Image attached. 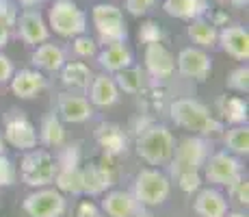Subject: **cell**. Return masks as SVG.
<instances>
[{
    "instance_id": "6da1fadb",
    "label": "cell",
    "mask_w": 249,
    "mask_h": 217,
    "mask_svg": "<svg viewBox=\"0 0 249 217\" xmlns=\"http://www.w3.org/2000/svg\"><path fill=\"white\" fill-rule=\"evenodd\" d=\"M169 115L176 126L191 130L199 137H217L223 133V124L210 113L204 102L195 98H178L169 104Z\"/></svg>"
},
{
    "instance_id": "7a4b0ae2",
    "label": "cell",
    "mask_w": 249,
    "mask_h": 217,
    "mask_svg": "<svg viewBox=\"0 0 249 217\" xmlns=\"http://www.w3.org/2000/svg\"><path fill=\"white\" fill-rule=\"evenodd\" d=\"M176 137L167 126L162 124H150L141 130L137 139V154L141 161H145L150 167L169 165L174 157Z\"/></svg>"
},
{
    "instance_id": "3957f363",
    "label": "cell",
    "mask_w": 249,
    "mask_h": 217,
    "mask_svg": "<svg viewBox=\"0 0 249 217\" xmlns=\"http://www.w3.org/2000/svg\"><path fill=\"white\" fill-rule=\"evenodd\" d=\"M48 28L50 33H56L59 37L74 39L78 35H85L89 26V18L74 0H54L48 9Z\"/></svg>"
},
{
    "instance_id": "277c9868",
    "label": "cell",
    "mask_w": 249,
    "mask_h": 217,
    "mask_svg": "<svg viewBox=\"0 0 249 217\" xmlns=\"http://www.w3.org/2000/svg\"><path fill=\"white\" fill-rule=\"evenodd\" d=\"M91 22L98 33V43L111 46L128 39V26L124 20V11L113 2H98L91 9Z\"/></svg>"
},
{
    "instance_id": "5b68a950",
    "label": "cell",
    "mask_w": 249,
    "mask_h": 217,
    "mask_svg": "<svg viewBox=\"0 0 249 217\" xmlns=\"http://www.w3.org/2000/svg\"><path fill=\"white\" fill-rule=\"evenodd\" d=\"M59 172L56 158L48 150H28L20 158V178L24 185L31 189H41L50 187L54 182V176Z\"/></svg>"
},
{
    "instance_id": "8992f818",
    "label": "cell",
    "mask_w": 249,
    "mask_h": 217,
    "mask_svg": "<svg viewBox=\"0 0 249 217\" xmlns=\"http://www.w3.org/2000/svg\"><path fill=\"white\" fill-rule=\"evenodd\" d=\"M171 194V180L159 167H145L137 174L132 196L139 206H160Z\"/></svg>"
},
{
    "instance_id": "52a82bcc",
    "label": "cell",
    "mask_w": 249,
    "mask_h": 217,
    "mask_svg": "<svg viewBox=\"0 0 249 217\" xmlns=\"http://www.w3.org/2000/svg\"><path fill=\"white\" fill-rule=\"evenodd\" d=\"M206 158H208V143L199 135H189V137L180 139L174 148V157H171V172L178 176L182 172H202Z\"/></svg>"
},
{
    "instance_id": "ba28073f",
    "label": "cell",
    "mask_w": 249,
    "mask_h": 217,
    "mask_svg": "<svg viewBox=\"0 0 249 217\" xmlns=\"http://www.w3.org/2000/svg\"><path fill=\"white\" fill-rule=\"evenodd\" d=\"M2 139L7 146L16 148L18 152L35 150L39 137H37V128L22 111H9L2 124Z\"/></svg>"
},
{
    "instance_id": "9c48e42d",
    "label": "cell",
    "mask_w": 249,
    "mask_h": 217,
    "mask_svg": "<svg viewBox=\"0 0 249 217\" xmlns=\"http://www.w3.org/2000/svg\"><path fill=\"white\" fill-rule=\"evenodd\" d=\"M22 209L28 217H63L68 211V200L54 187H41L24 197Z\"/></svg>"
},
{
    "instance_id": "30bf717a",
    "label": "cell",
    "mask_w": 249,
    "mask_h": 217,
    "mask_svg": "<svg viewBox=\"0 0 249 217\" xmlns=\"http://www.w3.org/2000/svg\"><path fill=\"white\" fill-rule=\"evenodd\" d=\"M202 170H204V176H202L204 180L213 182V185H219V187L232 185L234 180H238V178L243 176L241 158L226 152V150L208 154Z\"/></svg>"
},
{
    "instance_id": "8fae6325",
    "label": "cell",
    "mask_w": 249,
    "mask_h": 217,
    "mask_svg": "<svg viewBox=\"0 0 249 217\" xmlns=\"http://www.w3.org/2000/svg\"><path fill=\"white\" fill-rule=\"evenodd\" d=\"M176 70L184 79L202 83L213 72V57L208 55V50H202V48H195V46L182 48L178 52V59H176Z\"/></svg>"
},
{
    "instance_id": "7c38bea8",
    "label": "cell",
    "mask_w": 249,
    "mask_h": 217,
    "mask_svg": "<svg viewBox=\"0 0 249 217\" xmlns=\"http://www.w3.org/2000/svg\"><path fill=\"white\" fill-rule=\"evenodd\" d=\"M18 37L26 46H39L50 39V28H48L46 18L41 16L39 9H24L18 16Z\"/></svg>"
},
{
    "instance_id": "4fadbf2b",
    "label": "cell",
    "mask_w": 249,
    "mask_h": 217,
    "mask_svg": "<svg viewBox=\"0 0 249 217\" xmlns=\"http://www.w3.org/2000/svg\"><path fill=\"white\" fill-rule=\"evenodd\" d=\"M56 115L63 124H85L93 118V107L85 96L63 91L56 98Z\"/></svg>"
},
{
    "instance_id": "5bb4252c",
    "label": "cell",
    "mask_w": 249,
    "mask_h": 217,
    "mask_svg": "<svg viewBox=\"0 0 249 217\" xmlns=\"http://www.w3.org/2000/svg\"><path fill=\"white\" fill-rule=\"evenodd\" d=\"M143 63H145V74L152 79L167 80L176 72V57L165 43H150L143 50Z\"/></svg>"
},
{
    "instance_id": "9a60e30c",
    "label": "cell",
    "mask_w": 249,
    "mask_h": 217,
    "mask_svg": "<svg viewBox=\"0 0 249 217\" xmlns=\"http://www.w3.org/2000/svg\"><path fill=\"white\" fill-rule=\"evenodd\" d=\"M11 94L20 100H33L48 87V80L44 72L35 70V67H24V70H16L9 80Z\"/></svg>"
},
{
    "instance_id": "2e32d148",
    "label": "cell",
    "mask_w": 249,
    "mask_h": 217,
    "mask_svg": "<svg viewBox=\"0 0 249 217\" xmlns=\"http://www.w3.org/2000/svg\"><path fill=\"white\" fill-rule=\"evenodd\" d=\"M83 174V196H102L113 185V170L111 165L104 163H89V165L80 167Z\"/></svg>"
},
{
    "instance_id": "e0dca14e",
    "label": "cell",
    "mask_w": 249,
    "mask_h": 217,
    "mask_svg": "<svg viewBox=\"0 0 249 217\" xmlns=\"http://www.w3.org/2000/svg\"><path fill=\"white\" fill-rule=\"evenodd\" d=\"M98 63L107 74H117V72L126 70V67L135 65V55L128 48L126 41L122 43H111V46H104L102 50H98Z\"/></svg>"
},
{
    "instance_id": "ac0fdd59",
    "label": "cell",
    "mask_w": 249,
    "mask_h": 217,
    "mask_svg": "<svg viewBox=\"0 0 249 217\" xmlns=\"http://www.w3.org/2000/svg\"><path fill=\"white\" fill-rule=\"evenodd\" d=\"M89 102L91 107H100V109H108L113 107V104L119 102V94L122 91L117 89V85H115L113 76L107 74V72H102V74H95L93 79H91V85H89Z\"/></svg>"
},
{
    "instance_id": "d6986e66",
    "label": "cell",
    "mask_w": 249,
    "mask_h": 217,
    "mask_svg": "<svg viewBox=\"0 0 249 217\" xmlns=\"http://www.w3.org/2000/svg\"><path fill=\"white\" fill-rule=\"evenodd\" d=\"M228 57L236 61L249 59V33L245 26H226L219 31V43Z\"/></svg>"
},
{
    "instance_id": "ffe728a7",
    "label": "cell",
    "mask_w": 249,
    "mask_h": 217,
    "mask_svg": "<svg viewBox=\"0 0 249 217\" xmlns=\"http://www.w3.org/2000/svg\"><path fill=\"white\" fill-rule=\"evenodd\" d=\"M193 211L199 217H226L228 215V197L214 187H202L195 194Z\"/></svg>"
},
{
    "instance_id": "44dd1931",
    "label": "cell",
    "mask_w": 249,
    "mask_h": 217,
    "mask_svg": "<svg viewBox=\"0 0 249 217\" xmlns=\"http://www.w3.org/2000/svg\"><path fill=\"white\" fill-rule=\"evenodd\" d=\"M100 211L108 217H135L139 213V202L135 200L132 191L113 189L102 197Z\"/></svg>"
},
{
    "instance_id": "7402d4cb",
    "label": "cell",
    "mask_w": 249,
    "mask_h": 217,
    "mask_svg": "<svg viewBox=\"0 0 249 217\" xmlns=\"http://www.w3.org/2000/svg\"><path fill=\"white\" fill-rule=\"evenodd\" d=\"M65 50L59 46V43H39V46H35V50H33L31 55V63L35 65V70L39 72H59L61 67L65 65Z\"/></svg>"
},
{
    "instance_id": "603a6c76",
    "label": "cell",
    "mask_w": 249,
    "mask_h": 217,
    "mask_svg": "<svg viewBox=\"0 0 249 217\" xmlns=\"http://www.w3.org/2000/svg\"><path fill=\"white\" fill-rule=\"evenodd\" d=\"M59 72H61V83H63V87H68L71 94L87 91L91 79H93L91 67L83 63V61H65V65Z\"/></svg>"
},
{
    "instance_id": "cb8c5ba5",
    "label": "cell",
    "mask_w": 249,
    "mask_h": 217,
    "mask_svg": "<svg viewBox=\"0 0 249 217\" xmlns=\"http://www.w3.org/2000/svg\"><path fill=\"white\" fill-rule=\"evenodd\" d=\"M186 35L195 43V48H202V50H213L219 43V28L208 18L191 20L189 26H186Z\"/></svg>"
},
{
    "instance_id": "d4e9b609",
    "label": "cell",
    "mask_w": 249,
    "mask_h": 217,
    "mask_svg": "<svg viewBox=\"0 0 249 217\" xmlns=\"http://www.w3.org/2000/svg\"><path fill=\"white\" fill-rule=\"evenodd\" d=\"M162 9L167 16L176 18V20L191 22L206 16L208 0H162Z\"/></svg>"
},
{
    "instance_id": "484cf974",
    "label": "cell",
    "mask_w": 249,
    "mask_h": 217,
    "mask_svg": "<svg viewBox=\"0 0 249 217\" xmlns=\"http://www.w3.org/2000/svg\"><path fill=\"white\" fill-rule=\"evenodd\" d=\"M39 143H44L46 148H61L65 146V124L59 119V115L52 111L41 119V126L37 130Z\"/></svg>"
},
{
    "instance_id": "4316f807",
    "label": "cell",
    "mask_w": 249,
    "mask_h": 217,
    "mask_svg": "<svg viewBox=\"0 0 249 217\" xmlns=\"http://www.w3.org/2000/svg\"><path fill=\"white\" fill-rule=\"evenodd\" d=\"M219 113L232 126H238V124H247V100L243 96H221L217 102Z\"/></svg>"
},
{
    "instance_id": "83f0119b",
    "label": "cell",
    "mask_w": 249,
    "mask_h": 217,
    "mask_svg": "<svg viewBox=\"0 0 249 217\" xmlns=\"http://www.w3.org/2000/svg\"><path fill=\"white\" fill-rule=\"evenodd\" d=\"M111 76H113L115 85H117V89L124 91V94H130V96L141 94L143 87L147 83L145 70H141V67H137V65H130V67H126V70L117 72V74H111Z\"/></svg>"
},
{
    "instance_id": "f1b7e54d",
    "label": "cell",
    "mask_w": 249,
    "mask_h": 217,
    "mask_svg": "<svg viewBox=\"0 0 249 217\" xmlns=\"http://www.w3.org/2000/svg\"><path fill=\"white\" fill-rule=\"evenodd\" d=\"M54 189L63 196H83V174L80 167H65L54 176Z\"/></svg>"
},
{
    "instance_id": "f546056e",
    "label": "cell",
    "mask_w": 249,
    "mask_h": 217,
    "mask_svg": "<svg viewBox=\"0 0 249 217\" xmlns=\"http://www.w3.org/2000/svg\"><path fill=\"white\" fill-rule=\"evenodd\" d=\"M223 143L230 154L234 157H247L249 154V128L247 124H238V126H232L223 133Z\"/></svg>"
},
{
    "instance_id": "4dcf8cb0",
    "label": "cell",
    "mask_w": 249,
    "mask_h": 217,
    "mask_svg": "<svg viewBox=\"0 0 249 217\" xmlns=\"http://www.w3.org/2000/svg\"><path fill=\"white\" fill-rule=\"evenodd\" d=\"M98 141L104 148L107 157H115V154H122L126 150V137L113 124H104V126L98 128Z\"/></svg>"
},
{
    "instance_id": "1f68e13d",
    "label": "cell",
    "mask_w": 249,
    "mask_h": 217,
    "mask_svg": "<svg viewBox=\"0 0 249 217\" xmlns=\"http://www.w3.org/2000/svg\"><path fill=\"white\" fill-rule=\"evenodd\" d=\"M226 87L230 91H236V94H247L249 91V67H247V63L234 67V70L230 72L228 79H226Z\"/></svg>"
},
{
    "instance_id": "d6a6232c",
    "label": "cell",
    "mask_w": 249,
    "mask_h": 217,
    "mask_svg": "<svg viewBox=\"0 0 249 217\" xmlns=\"http://www.w3.org/2000/svg\"><path fill=\"white\" fill-rule=\"evenodd\" d=\"M162 37H165V31L156 20H145L139 26V39H141L145 46L150 43H162Z\"/></svg>"
},
{
    "instance_id": "836d02e7",
    "label": "cell",
    "mask_w": 249,
    "mask_h": 217,
    "mask_svg": "<svg viewBox=\"0 0 249 217\" xmlns=\"http://www.w3.org/2000/svg\"><path fill=\"white\" fill-rule=\"evenodd\" d=\"M98 46L100 43L93 39L91 35H78L71 39V48H74L76 57H80V59H89V57H95L98 55Z\"/></svg>"
},
{
    "instance_id": "e575fe53",
    "label": "cell",
    "mask_w": 249,
    "mask_h": 217,
    "mask_svg": "<svg viewBox=\"0 0 249 217\" xmlns=\"http://www.w3.org/2000/svg\"><path fill=\"white\" fill-rule=\"evenodd\" d=\"M18 182V167L7 154H0V189L13 187Z\"/></svg>"
},
{
    "instance_id": "d590c367",
    "label": "cell",
    "mask_w": 249,
    "mask_h": 217,
    "mask_svg": "<svg viewBox=\"0 0 249 217\" xmlns=\"http://www.w3.org/2000/svg\"><path fill=\"white\" fill-rule=\"evenodd\" d=\"M176 178H178V187L184 194H197L204 185L202 172H182Z\"/></svg>"
},
{
    "instance_id": "8d00e7d4",
    "label": "cell",
    "mask_w": 249,
    "mask_h": 217,
    "mask_svg": "<svg viewBox=\"0 0 249 217\" xmlns=\"http://www.w3.org/2000/svg\"><path fill=\"white\" fill-rule=\"evenodd\" d=\"M228 196L230 200H234L238 206L249 204V182L245 176H241L238 180H234L232 185H228Z\"/></svg>"
},
{
    "instance_id": "74e56055",
    "label": "cell",
    "mask_w": 249,
    "mask_h": 217,
    "mask_svg": "<svg viewBox=\"0 0 249 217\" xmlns=\"http://www.w3.org/2000/svg\"><path fill=\"white\" fill-rule=\"evenodd\" d=\"M59 158H56V165L59 170H65V167H80V148L78 143H71V146H61Z\"/></svg>"
},
{
    "instance_id": "f35d334b",
    "label": "cell",
    "mask_w": 249,
    "mask_h": 217,
    "mask_svg": "<svg viewBox=\"0 0 249 217\" xmlns=\"http://www.w3.org/2000/svg\"><path fill=\"white\" fill-rule=\"evenodd\" d=\"M156 2H160V0H126V11L135 18H141L147 16L156 7Z\"/></svg>"
},
{
    "instance_id": "ab89813d",
    "label": "cell",
    "mask_w": 249,
    "mask_h": 217,
    "mask_svg": "<svg viewBox=\"0 0 249 217\" xmlns=\"http://www.w3.org/2000/svg\"><path fill=\"white\" fill-rule=\"evenodd\" d=\"M18 16H20V13H18L16 4H13L11 0H0V22H2L4 26H9V28L16 26Z\"/></svg>"
},
{
    "instance_id": "60d3db41",
    "label": "cell",
    "mask_w": 249,
    "mask_h": 217,
    "mask_svg": "<svg viewBox=\"0 0 249 217\" xmlns=\"http://www.w3.org/2000/svg\"><path fill=\"white\" fill-rule=\"evenodd\" d=\"M13 72H16V65H13V61L9 59L4 52H0V85H9Z\"/></svg>"
},
{
    "instance_id": "b9f144b4",
    "label": "cell",
    "mask_w": 249,
    "mask_h": 217,
    "mask_svg": "<svg viewBox=\"0 0 249 217\" xmlns=\"http://www.w3.org/2000/svg\"><path fill=\"white\" fill-rule=\"evenodd\" d=\"M76 217H102V211L91 200H83L78 204V209H76Z\"/></svg>"
},
{
    "instance_id": "7bdbcfd3",
    "label": "cell",
    "mask_w": 249,
    "mask_h": 217,
    "mask_svg": "<svg viewBox=\"0 0 249 217\" xmlns=\"http://www.w3.org/2000/svg\"><path fill=\"white\" fill-rule=\"evenodd\" d=\"M210 22H213L214 26H223V28H226V26H230V16L226 11H214L213 18H210Z\"/></svg>"
},
{
    "instance_id": "ee69618b",
    "label": "cell",
    "mask_w": 249,
    "mask_h": 217,
    "mask_svg": "<svg viewBox=\"0 0 249 217\" xmlns=\"http://www.w3.org/2000/svg\"><path fill=\"white\" fill-rule=\"evenodd\" d=\"M9 41H11V28L0 22V52H2V48L7 46Z\"/></svg>"
},
{
    "instance_id": "f6af8a7d",
    "label": "cell",
    "mask_w": 249,
    "mask_h": 217,
    "mask_svg": "<svg viewBox=\"0 0 249 217\" xmlns=\"http://www.w3.org/2000/svg\"><path fill=\"white\" fill-rule=\"evenodd\" d=\"M18 2H20L24 9H37L39 4H44L46 0H18Z\"/></svg>"
},
{
    "instance_id": "bcb514c9",
    "label": "cell",
    "mask_w": 249,
    "mask_h": 217,
    "mask_svg": "<svg viewBox=\"0 0 249 217\" xmlns=\"http://www.w3.org/2000/svg\"><path fill=\"white\" fill-rule=\"evenodd\" d=\"M230 2H232L234 7H247L249 0H230Z\"/></svg>"
},
{
    "instance_id": "7dc6e473",
    "label": "cell",
    "mask_w": 249,
    "mask_h": 217,
    "mask_svg": "<svg viewBox=\"0 0 249 217\" xmlns=\"http://www.w3.org/2000/svg\"><path fill=\"white\" fill-rule=\"evenodd\" d=\"M226 217H247V213H243V211H232V213H228Z\"/></svg>"
},
{
    "instance_id": "c3c4849f",
    "label": "cell",
    "mask_w": 249,
    "mask_h": 217,
    "mask_svg": "<svg viewBox=\"0 0 249 217\" xmlns=\"http://www.w3.org/2000/svg\"><path fill=\"white\" fill-rule=\"evenodd\" d=\"M4 152V139H2V128H0V154Z\"/></svg>"
},
{
    "instance_id": "681fc988",
    "label": "cell",
    "mask_w": 249,
    "mask_h": 217,
    "mask_svg": "<svg viewBox=\"0 0 249 217\" xmlns=\"http://www.w3.org/2000/svg\"><path fill=\"white\" fill-rule=\"evenodd\" d=\"M135 217H152V215H150V213H147V211H139V213H137Z\"/></svg>"
}]
</instances>
